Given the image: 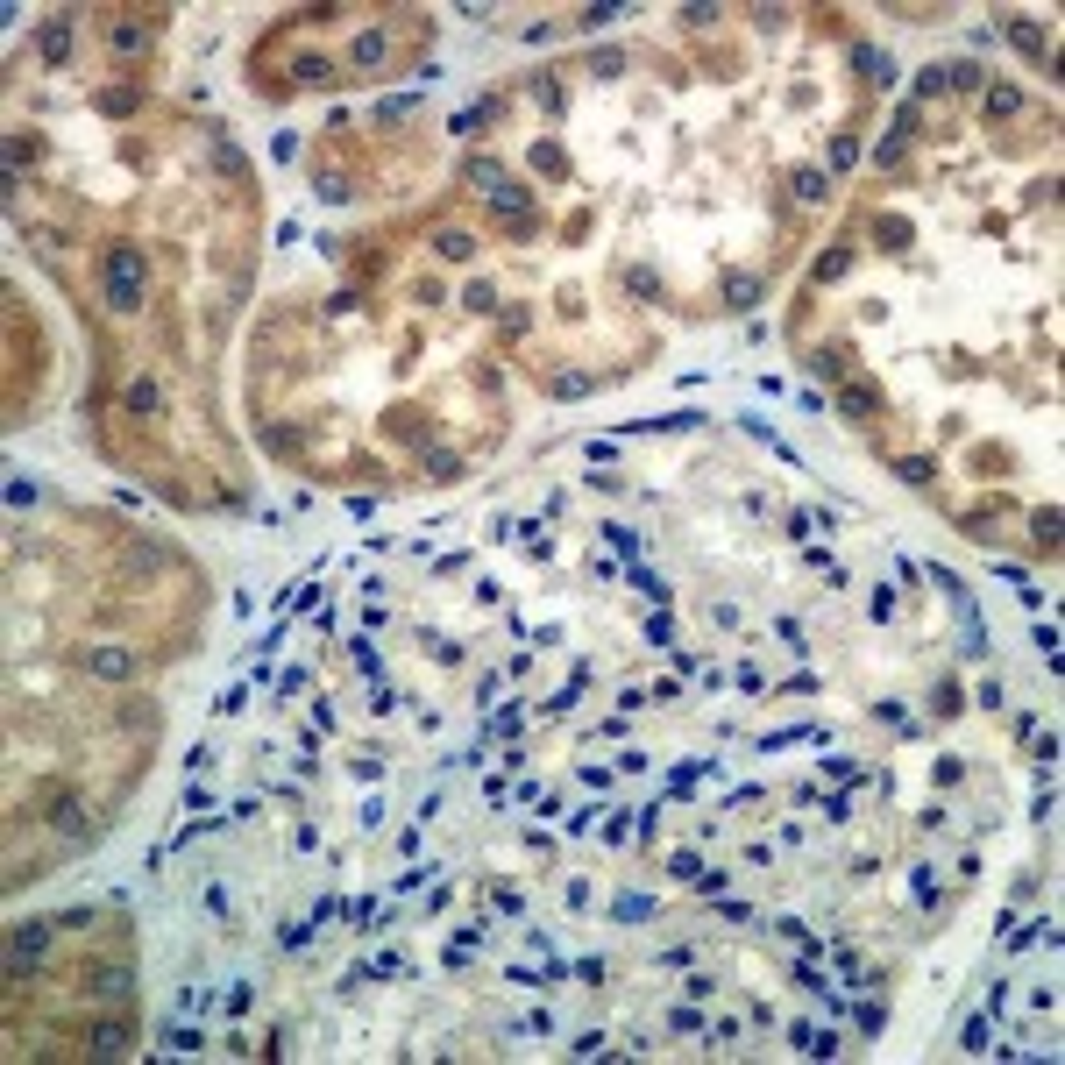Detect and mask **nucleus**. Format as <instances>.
I'll use <instances>...</instances> for the list:
<instances>
[{"label":"nucleus","mask_w":1065,"mask_h":1065,"mask_svg":"<svg viewBox=\"0 0 1065 1065\" xmlns=\"http://www.w3.org/2000/svg\"><path fill=\"white\" fill-rule=\"evenodd\" d=\"M86 668H93L99 682H128V675H135V647H93Z\"/></svg>","instance_id":"obj_3"},{"label":"nucleus","mask_w":1065,"mask_h":1065,"mask_svg":"<svg viewBox=\"0 0 1065 1065\" xmlns=\"http://www.w3.org/2000/svg\"><path fill=\"white\" fill-rule=\"evenodd\" d=\"M43 945H50V923H21L14 938H7V952H14V966H29V959H43Z\"/></svg>","instance_id":"obj_7"},{"label":"nucleus","mask_w":1065,"mask_h":1065,"mask_svg":"<svg viewBox=\"0 0 1065 1065\" xmlns=\"http://www.w3.org/2000/svg\"><path fill=\"white\" fill-rule=\"evenodd\" d=\"M675 873L689 880V888H696V880H703V860H696V853H675Z\"/></svg>","instance_id":"obj_43"},{"label":"nucleus","mask_w":1065,"mask_h":1065,"mask_svg":"<svg viewBox=\"0 0 1065 1065\" xmlns=\"http://www.w3.org/2000/svg\"><path fill=\"white\" fill-rule=\"evenodd\" d=\"M788 1037H795V1052H810V1059H831V1052H838V1044H831V1037H817L810 1023H795Z\"/></svg>","instance_id":"obj_20"},{"label":"nucleus","mask_w":1065,"mask_h":1065,"mask_svg":"<svg viewBox=\"0 0 1065 1065\" xmlns=\"http://www.w3.org/2000/svg\"><path fill=\"white\" fill-rule=\"evenodd\" d=\"M611 909H618V923H640V916H654V902H647V895H618Z\"/></svg>","instance_id":"obj_30"},{"label":"nucleus","mask_w":1065,"mask_h":1065,"mask_svg":"<svg viewBox=\"0 0 1065 1065\" xmlns=\"http://www.w3.org/2000/svg\"><path fill=\"white\" fill-rule=\"evenodd\" d=\"M838 412H846V419H873V412H880L873 384H846V391H838Z\"/></svg>","instance_id":"obj_11"},{"label":"nucleus","mask_w":1065,"mask_h":1065,"mask_svg":"<svg viewBox=\"0 0 1065 1065\" xmlns=\"http://www.w3.org/2000/svg\"><path fill=\"white\" fill-rule=\"evenodd\" d=\"M320 199H327V206H341V199H348V178H334V171H327V178H320Z\"/></svg>","instance_id":"obj_42"},{"label":"nucleus","mask_w":1065,"mask_h":1065,"mask_svg":"<svg viewBox=\"0 0 1065 1065\" xmlns=\"http://www.w3.org/2000/svg\"><path fill=\"white\" fill-rule=\"evenodd\" d=\"M788 193H795V206H831V178H824L817 164H803V171L788 178Z\"/></svg>","instance_id":"obj_5"},{"label":"nucleus","mask_w":1065,"mask_h":1065,"mask_svg":"<svg viewBox=\"0 0 1065 1065\" xmlns=\"http://www.w3.org/2000/svg\"><path fill=\"white\" fill-rule=\"evenodd\" d=\"M853 72H867L873 86H895V57H888V50H867V43L853 50Z\"/></svg>","instance_id":"obj_9"},{"label":"nucleus","mask_w":1065,"mask_h":1065,"mask_svg":"<svg viewBox=\"0 0 1065 1065\" xmlns=\"http://www.w3.org/2000/svg\"><path fill=\"white\" fill-rule=\"evenodd\" d=\"M547 391H554V398H582V391H589V377H582V370H554V377H547Z\"/></svg>","instance_id":"obj_25"},{"label":"nucleus","mask_w":1065,"mask_h":1065,"mask_svg":"<svg viewBox=\"0 0 1065 1065\" xmlns=\"http://www.w3.org/2000/svg\"><path fill=\"white\" fill-rule=\"evenodd\" d=\"M121 405H128V412H157V384H150V377H135V384L121 391Z\"/></svg>","instance_id":"obj_21"},{"label":"nucleus","mask_w":1065,"mask_h":1065,"mask_svg":"<svg viewBox=\"0 0 1065 1065\" xmlns=\"http://www.w3.org/2000/svg\"><path fill=\"white\" fill-rule=\"evenodd\" d=\"M604 838L618 846V838H632V810H611V824H604Z\"/></svg>","instance_id":"obj_40"},{"label":"nucleus","mask_w":1065,"mask_h":1065,"mask_svg":"<svg viewBox=\"0 0 1065 1065\" xmlns=\"http://www.w3.org/2000/svg\"><path fill=\"white\" fill-rule=\"evenodd\" d=\"M93 1052H99V1059H121V1052H128V1030H121V1023H99V1030H93Z\"/></svg>","instance_id":"obj_16"},{"label":"nucleus","mask_w":1065,"mask_h":1065,"mask_svg":"<svg viewBox=\"0 0 1065 1065\" xmlns=\"http://www.w3.org/2000/svg\"><path fill=\"white\" fill-rule=\"evenodd\" d=\"M846 271H853V249H846V242H838V249H831V256H824V263H817V285H838V278H846Z\"/></svg>","instance_id":"obj_19"},{"label":"nucleus","mask_w":1065,"mask_h":1065,"mask_svg":"<svg viewBox=\"0 0 1065 1065\" xmlns=\"http://www.w3.org/2000/svg\"><path fill=\"white\" fill-rule=\"evenodd\" d=\"M348 654H356V668H363V675L377 682V668H384V661H377V647H370V640H356V647H348Z\"/></svg>","instance_id":"obj_37"},{"label":"nucleus","mask_w":1065,"mask_h":1065,"mask_svg":"<svg viewBox=\"0 0 1065 1065\" xmlns=\"http://www.w3.org/2000/svg\"><path fill=\"white\" fill-rule=\"evenodd\" d=\"M348 775H356V781H377V775H384V753H356V760H348Z\"/></svg>","instance_id":"obj_34"},{"label":"nucleus","mask_w":1065,"mask_h":1065,"mask_svg":"<svg viewBox=\"0 0 1065 1065\" xmlns=\"http://www.w3.org/2000/svg\"><path fill=\"white\" fill-rule=\"evenodd\" d=\"M873 235H880L888 249H909V242H916V228H909L902 213H880V220H873Z\"/></svg>","instance_id":"obj_13"},{"label":"nucleus","mask_w":1065,"mask_h":1065,"mask_svg":"<svg viewBox=\"0 0 1065 1065\" xmlns=\"http://www.w3.org/2000/svg\"><path fill=\"white\" fill-rule=\"evenodd\" d=\"M50 831H57V838H86V831H93L86 795H50Z\"/></svg>","instance_id":"obj_2"},{"label":"nucleus","mask_w":1065,"mask_h":1065,"mask_svg":"<svg viewBox=\"0 0 1065 1065\" xmlns=\"http://www.w3.org/2000/svg\"><path fill=\"white\" fill-rule=\"evenodd\" d=\"M298 79H305V86H341V79H334V64H327V57H298Z\"/></svg>","instance_id":"obj_23"},{"label":"nucleus","mask_w":1065,"mask_h":1065,"mask_svg":"<svg viewBox=\"0 0 1065 1065\" xmlns=\"http://www.w3.org/2000/svg\"><path fill=\"white\" fill-rule=\"evenodd\" d=\"M434 256H448V263H469V256H477V235H462V228H441V235H434Z\"/></svg>","instance_id":"obj_10"},{"label":"nucleus","mask_w":1065,"mask_h":1065,"mask_svg":"<svg viewBox=\"0 0 1065 1065\" xmlns=\"http://www.w3.org/2000/svg\"><path fill=\"white\" fill-rule=\"evenodd\" d=\"M597 533H604L618 554H640V533H632V526H618V519H611V526H597Z\"/></svg>","instance_id":"obj_29"},{"label":"nucleus","mask_w":1065,"mask_h":1065,"mask_svg":"<svg viewBox=\"0 0 1065 1065\" xmlns=\"http://www.w3.org/2000/svg\"><path fill=\"white\" fill-rule=\"evenodd\" d=\"M107 313H142V249L135 242H114L107 256Z\"/></svg>","instance_id":"obj_1"},{"label":"nucleus","mask_w":1065,"mask_h":1065,"mask_svg":"<svg viewBox=\"0 0 1065 1065\" xmlns=\"http://www.w3.org/2000/svg\"><path fill=\"white\" fill-rule=\"evenodd\" d=\"M490 206H497V220H504V228H526V220H533V193H526V185H497Z\"/></svg>","instance_id":"obj_4"},{"label":"nucleus","mask_w":1065,"mask_h":1065,"mask_svg":"<svg viewBox=\"0 0 1065 1065\" xmlns=\"http://www.w3.org/2000/svg\"><path fill=\"white\" fill-rule=\"evenodd\" d=\"M426 469H434V477L448 484V477H462V455H448V448H434V455H426Z\"/></svg>","instance_id":"obj_33"},{"label":"nucleus","mask_w":1065,"mask_h":1065,"mask_svg":"<svg viewBox=\"0 0 1065 1065\" xmlns=\"http://www.w3.org/2000/svg\"><path fill=\"white\" fill-rule=\"evenodd\" d=\"M469 185H490V193H497V185H504V171H497L490 157H469Z\"/></svg>","instance_id":"obj_31"},{"label":"nucleus","mask_w":1065,"mask_h":1065,"mask_svg":"<svg viewBox=\"0 0 1065 1065\" xmlns=\"http://www.w3.org/2000/svg\"><path fill=\"white\" fill-rule=\"evenodd\" d=\"M114 50L135 57V50H142V29H135V21H114Z\"/></svg>","instance_id":"obj_32"},{"label":"nucleus","mask_w":1065,"mask_h":1065,"mask_svg":"<svg viewBox=\"0 0 1065 1065\" xmlns=\"http://www.w3.org/2000/svg\"><path fill=\"white\" fill-rule=\"evenodd\" d=\"M93 994H99V1001H128V994H135V973H128V966H99L93 973Z\"/></svg>","instance_id":"obj_8"},{"label":"nucleus","mask_w":1065,"mask_h":1065,"mask_svg":"<svg viewBox=\"0 0 1065 1065\" xmlns=\"http://www.w3.org/2000/svg\"><path fill=\"white\" fill-rule=\"evenodd\" d=\"M576 21H582V29H611V21H618V7H582Z\"/></svg>","instance_id":"obj_41"},{"label":"nucleus","mask_w":1065,"mask_h":1065,"mask_svg":"<svg viewBox=\"0 0 1065 1065\" xmlns=\"http://www.w3.org/2000/svg\"><path fill=\"white\" fill-rule=\"evenodd\" d=\"M725 298H732L739 313H753V305H760V278H753V271H732V278H725Z\"/></svg>","instance_id":"obj_12"},{"label":"nucleus","mask_w":1065,"mask_h":1065,"mask_svg":"<svg viewBox=\"0 0 1065 1065\" xmlns=\"http://www.w3.org/2000/svg\"><path fill=\"white\" fill-rule=\"evenodd\" d=\"M980 107L1001 121V114H1016V107H1023V93H1016V86H980Z\"/></svg>","instance_id":"obj_14"},{"label":"nucleus","mask_w":1065,"mask_h":1065,"mask_svg":"<svg viewBox=\"0 0 1065 1065\" xmlns=\"http://www.w3.org/2000/svg\"><path fill=\"white\" fill-rule=\"evenodd\" d=\"M632 589H640L647 604H668V582L654 576V569H632Z\"/></svg>","instance_id":"obj_27"},{"label":"nucleus","mask_w":1065,"mask_h":1065,"mask_svg":"<svg viewBox=\"0 0 1065 1065\" xmlns=\"http://www.w3.org/2000/svg\"><path fill=\"white\" fill-rule=\"evenodd\" d=\"M654 434H689V426H703V412H661V419H647Z\"/></svg>","instance_id":"obj_26"},{"label":"nucleus","mask_w":1065,"mask_h":1065,"mask_svg":"<svg viewBox=\"0 0 1065 1065\" xmlns=\"http://www.w3.org/2000/svg\"><path fill=\"white\" fill-rule=\"evenodd\" d=\"M618 72H625V50H597L589 57V79H618Z\"/></svg>","instance_id":"obj_28"},{"label":"nucleus","mask_w":1065,"mask_h":1065,"mask_svg":"<svg viewBox=\"0 0 1065 1065\" xmlns=\"http://www.w3.org/2000/svg\"><path fill=\"white\" fill-rule=\"evenodd\" d=\"M824 775H831V781H867V775H860V760H846V753H831Z\"/></svg>","instance_id":"obj_36"},{"label":"nucleus","mask_w":1065,"mask_h":1065,"mask_svg":"<svg viewBox=\"0 0 1065 1065\" xmlns=\"http://www.w3.org/2000/svg\"><path fill=\"white\" fill-rule=\"evenodd\" d=\"M43 57H50V64H64V57H72V29H64V21H50V29H43Z\"/></svg>","instance_id":"obj_18"},{"label":"nucleus","mask_w":1065,"mask_h":1065,"mask_svg":"<svg viewBox=\"0 0 1065 1065\" xmlns=\"http://www.w3.org/2000/svg\"><path fill=\"white\" fill-rule=\"evenodd\" d=\"M895 477H902V484H931V477H938V462H923V455H902V462H895Z\"/></svg>","instance_id":"obj_24"},{"label":"nucleus","mask_w":1065,"mask_h":1065,"mask_svg":"<svg viewBox=\"0 0 1065 1065\" xmlns=\"http://www.w3.org/2000/svg\"><path fill=\"white\" fill-rule=\"evenodd\" d=\"M384 50H391L384 29H363V36L348 43V64H356V72H377V64H384Z\"/></svg>","instance_id":"obj_6"},{"label":"nucleus","mask_w":1065,"mask_h":1065,"mask_svg":"<svg viewBox=\"0 0 1065 1065\" xmlns=\"http://www.w3.org/2000/svg\"><path fill=\"white\" fill-rule=\"evenodd\" d=\"M462 305H469V313H490V305H497V291H490V285H469V291H462Z\"/></svg>","instance_id":"obj_39"},{"label":"nucleus","mask_w":1065,"mask_h":1065,"mask_svg":"<svg viewBox=\"0 0 1065 1065\" xmlns=\"http://www.w3.org/2000/svg\"><path fill=\"white\" fill-rule=\"evenodd\" d=\"M1009 36H1016V50H1023V57H1044V36H1037V21H1009Z\"/></svg>","instance_id":"obj_22"},{"label":"nucleus","mask_w":1065,"mask_h":1065,"mask_svg":"<svg viewBox=\"0 0 1065 1065\" xmlns=\"http://www.w3.org/2000/svg\"><path fill=\"white\" fill-rule=\"evenodd\" d=\"M987 1044H994V1009H980L966 1023V1044H959V1052H987Z\"/></svg>","instance_id":"obj_17"},{"label":"nucleus","mask_w":1065,"mask_h":1065,"mask_svg":"<svg viewBox=\"0 0 1065 1065\" xmlns=\"http://www.w3.org/2000/svg\"><path fill=\"white\" fill-rule=\"evenodd\" d=\"M625 285L640 291V298H661V278H654V271H625Z\"/></svg>","instance_id":"obj_38"},{"label":"nucleus","mask_w":1065,"mask_h":1065,"mask_svg":"<svg viewBox=\"0 0 1065 1065\" xmlns=\"http://www.w3.org/2000/svg\"><path fill=\"white\" fill-rule=\"evenodd\" d=\"M533 171H540V178H569V157H562L554 142H533Z\"/></svg>","instance_id":"obj_15"},{"label":"nucleus","mask_w":1065,"mask_h":1065,"mask_svg":"<svg viewBox=\"0 0 1065 1065\" xmlns=\"http://www.w3.org/2000/svg\"><path fill=\"white\" fill-rule=\"evenodd\" d=\"M945 86H966V93H980L987 79H980V64H952V72H945Z\"/></svg>","instance_id":"obj_35"}]
</instances>
